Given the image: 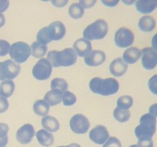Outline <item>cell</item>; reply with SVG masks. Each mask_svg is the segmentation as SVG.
<instances>
[{"instance_id":"42","label":"cell","mask_w":157,"mask_h":147,"mask_svg":"<svg viewBox=\"0 0 157 147\" xmlns=\"http://www.w3.org/2000/svg\"><path fill=\"white\" fill-rule=\"evenodd\" d=\"M157 109H156V104H153V105L151 106V107H150V114L152 115L153 116H154V117L156 118L157 116Z\"/></svg>"},{"instance_id":"37","label":"cell","mask_w":157,"mask_h":147,"mask_svg":"<svg viewBox=\"0 0 157 147\" xmlns=\"http://www.w3.org/2000/svg\"><path fill=\"white\" fill-rule=\"evenodd\" d=\"M96 0H81L78 2L80 5L84 9H90L96 4Z\"/></svg>"},{"instance_id":"18","label":"cell","mask_w":157,"mask_h":147,"mask_svg":"<svg viewBox=\"0 0 157 147\" xmlns=\"http://www.w3.org/2000/svg\"><path fill=\"white\" fill-rule=\"evenodd\" d=\"M135 6L138 12L141 14H149L154 11L157 7L156 0H138L135 2Z\"/></svg>"},{"instance_id":"32","label":"cell","mask_w":157,"mask_h":147,"mask_svg":"<svg viewBox=\"0 0 157 147\" xmlns=\"http://www.w3.org/2000/svg\"><path fill=\"white\" fill-rule=\"evenodd\" d=\"M61 101H62L64 106L70 107V106L74 105L77 102V97L73 93L68 91V90H66L63 93Z\"/></svg>"},{"instance_id":"23","label":"cell","mask_w":157,"mask_h":147,"mask_svg":"<svg viewBox=\"0 0 157 147\" xmlns=\"http://www.w3.org/2000/svg\"><path fill=\"white\" fill-rule=\"evenodd\" d=\"M15 85L13 81L7 80L0 84V96L7 98L12 96L15 91Z\"/></svg>"},{"instance_id":"44","label":"cell","mask_w":157,"mask_h":147,"mask_svg":"<svg viewBox=\"0 0 157 147\" xmlns=\"http://www.w3.org/2000/svg\"><path fill=\"white\" fill-rule=\"evenodd\" d=\"M58 147H81L79 144L78 143H71L69 145L64 146V145H61V146H58Z\"/></svg>"},{"instance_id":"30","label":"cell","mask_w":157,"mask_h":147,"mask_svg":"<svg viewBox=\"0 0 157 147\" xmlns=\"http://www.w3.org/2000/svg\"><path fill=\"white\" fill-rule=\"evenodd\" d=\"M36 39L37 42L43 44V45H47L48 44H49L52 41L50 37H49L47 27L42 28L38 31L36 35Z\"/></svg>"},{"instance_id":"4","label":"cell","mask_w":157,"mask_h":147,"mask_svg":"<svg viewBox=\"0 0 157 147\" xmlns=\"http://www.w3.org/2000/svg\"><path fill=\"white\" fill-rule=\"evenodd\" d=\"M109 27L107 21L104 19H98L88 24L83 32V37L87 41L101 40L108 33Z\"/></svg>"},{"instance_id":"41","label":"cell","mask_w":157,"mask_h":147,"mask_svg":"<svg viewBox=\"0 0 157 147\" xmlns=\"http://www.w3.org/2000/svg\"><path fill=\"white\" fill-rule=\"evenodd\" d=\"M101 3L104 4V6H107V7H110V8H113L115 7L119 3V1H113V0H110V1H101Z\"/></svg>"},{"instance_id":"43","label":"cell","mask_w":157,"mask_h":147,"mask_svg":"<svg viewBox=\"0 0 157 147\" xmlns=\"http://www.w3.org/2000/svg\"><path fill=\"white\" fill-rule=\"evenodd\" d=\"M6 23V18L2 13H0V28L3 27Z\"/></svg>"},{"instance_id":"1","label":"cell","mask_w":157,"mask_h":147,"mask_svg":"<svg viewBox=\"0 0 157 147\" xmlns=\"http://www.w3.org/2000/svg\"><path fill=\"white\" fill-rule=\"evenodd\" d=\"M89 88L95 94L101 96H111L116 94L120 88V84L113 77H94L89 83Z\"/></svg>"},{"instance_id":"33","label":"cell","mask_w":157,"mask_h":147,"mask_svg":"<svg viewBox=\"0 0 157 147\" xmlns=\"http://www.w3.org/2000/svg\"><path fill=\"white\" fill-rule=\"evenodd\" d=\"M103 147H122V144L117 138L112 136V137H109Z\"/></svg>"},{"instance_id":"6","label":"cell","mask_w":157,"mask_h":147,"mask_svg":"<svg viewBox=\"0 0 157 147\" xmlns=\"http://www.w3.org/2000/svg\"><path fill=\"white\" fill-rule=\"evenodd\" d=\"M21 67L12 60H6L0 62V81H7L16 77L20 73Z\"/></svg>"},{"instance_id":"2","label":"cell","mask_w":157,"mask_h":147,"mask_svg":"<svg viewBox=\"0 0 157 147\" xmlns=\"http://www.w3.org/2000/svg\"><path fill=\"white\" fill-rule=\"evenodd\" d=\"M47 59L52 67H69L76 63L78 56L73 49L67 47L62 51H50L48 53Z\"/></svg>"},{"instance_id":"22","label":"cell","mask_w":157,"mask_h":147,"mask_svg":"<svg viewBox=\"0 0 157 147\" xmlns=\"http://www.w3.org/2000/svg\"><path fill=\"white\" fill-rule=\"evenodd\" d=\"M37 140L40 145L44 147H49L54 143L55 138L54 136L49 132L44 130H40L35 133Z\"/></svg>"},{"instance_id":"9","label":"cell","mask_w":157,"mask_h":147,"mask_svg":"<svg viewBox=\"0 0 157 147\" xmlns=\"http://www.w3.org/2000/svg\"><path fill=\"white\" fill-rule=\"evenodd\" d=\"M90 121L81 113L74 115L70 119V128L76 134H84L90 129Z\"/></svg>"},{"instance_id":"19","label":"cell","mask_w":157,"mask_h":147,"mask_svg":"<svg viewBox=\"0 0 157 147\" xmlns=\"http://www.w3.org/2000/svg\"><path fill=\"white\" fill-rule=\"evenodd\" d=\"M41 126L44 130L51 133H55L60 129V123L58 119L50 115H46L41 119Z\"/></svg>"},{"instance_id":"36","label":"cell","mask_w":157,"mask_h":147,"mask_svg":"<svg viewBox=\"0 0 157 147\" xmlns=\"http://www.w3.org/2000/svg\"><path fill=\"white\" fill-rule=\"evenodd\" d=\"M9 103L7 98L0 96V113H3L9 109Z\"/></svg>"},{"instance_id":"13","label":"cell","mask_w":157,"mask_h":147,"mask_svg":"<svg viewBox=\"0 0 157 147\" xmlns=\"http://www.w3.org/2000/svg\"><path fill=\"white\" fill-rule=\"evenodd\" d=\"M49 37L52 41L61 40L66 34V28L61 21H55L47 26Z\"/></svg>"},{"instance_id":"14","label":"cell","mask_w":157,"mask_h":147,"mask_svg":"<svg viewBox=\"0 0 157 147\" xmlns=\"http://www.w3.org/2000/svg\"><path fill=\"white\" fill-rule=\"evenodd\" d=\"M106 61V54L101 50L92 51L84 57V63L90 67H97L104 64Z\"/></svg>"},{"instance_id":"45","label":"cell","mask_w":157,"mask_h":147,"mask_svg":"<svg viewBox=\"0 0 157 147\" xmlns=\"http://www.w3.org/2000/svg\"><path fill=\"white\" fill-rule=\"evenodd\" d=\"M122 2L124 3V4H127V5H131V4H133V3H135V1H133V0H131V1H127V2L123 0Z\"/></svg>"},{"instance_id":"31","label":"cell","mask_w":157,"mask_h":147,"mask_svg":"<svg viewBox=\"0 0 157 147\" xmlns=\"http://www.w3.org/2000/svg\"><path fill=\"white\" fill-rule=\"evenodd\" d=\"M9 127L6 123H0V147H6L9 141L8 133Z\"/></svg>"},{"instance_id":"28","label":"cell","mask_w":157,"mask_h":147,"mask_svg":"<svg viewBox=\"0 0 157 147\" xmlns=\"http://www.w3.org/2000/svg\"><path fill=\"white\" fill-rule=\"evenodd\" d=\"M133 105V99L130 95H123L118 98L117 106L123 110H129Z\"/></svg>"},{"instance_id":"46","label":"cell","mask_w":157,"mask_h":147,"mask_svg":"<svg viewBox=\"0 0 157 147\" xmlns=\"http://www.w3.org/2000/svg\"><path fill=\"white\" fill-rule=\"evenodd\" d=\"M129 147H137V145H130Z\"/></svg>"},{"instance_id":"5","label":"cell","mask_w":157,"mask_h":147,"mask_svg":"<svg viewBox=\"0 0 157 147\" xmlns=\"http://www.w3.org/2000/svg\"><path fill=\"white\" fill-rule=\"evenodd\" d=\"M9 55L14 62L21 64L27 61L31 55V47L26 42L17 41L10 46Z\"/></svg>"},{"instance_id":"8","label":"cell","mask_w":157,"mask_h":147,"mask_svg":"<svg viewBox=\"0 0 157 147\" xmlns=\"http://www.w3.org/2000/svg\"><path fill=\"white\" fill-rule=\"evenodd\" d=\"M114 41L118 47H128L131 46L134 41V34L127 28H120L115 32Z\"/></svg>"},{"instance_id":"12","label":"cell","mask_w":157,"mask_h":147,"mask_svg":"<svg viewBox=\"0 0 157 147\" xmlns=\"http://www.w3.org/2000/svg\"><path fill=\"white\" fill-rule=\"evenodd\" d=\"M109 132L104 126L98 125L91 129L89 133V138L95 144L102 145L105 143L106 141L109 139Z\"/></svg>"},{"instance_id":"24","label":"cell","mask_w":157,"mask_h":147,"mask_svg":"<svg viewBox=\"0 0 157 147\" xmlns=\"http://www.w3.org/2000/svg\"><path fill=\"white\" fill-rule=\"evenodd\" d=\"M32 108L35 114L40 116H44L48 113L50 106L44 100H38L34 103Z\"/></svg>"},{"instance_id":"17","label":"cell","mask_w":157,"mask_h":147,"mask_svg":"<svg viewBox=\"0 0 157 147\" xmlns=\"http://www.w3.org/2000/svg\"><path fill=\"white\" fill-rule=\"evenodd\" d=\"M141 57V51L136 47H130L123 53L122 60L127 64H133L137 62Z\"/></svg>"},{"instance_id":"26","label":"cell","mask_w":157,"mask_h":147,"mask_svg":"<svg viewBox=\"0 0 157 147\" xmlns=\"http://www.w3.org/2000/svg\"><path fill=\"white\" fill-rule=\"evenodd\" d=\"M68 14L71 18L79 19L84 15V9L78 2L72 3L68 8Z\"/></svg>"},{"instance_id":"39","label":"cell","mask_w":157,"mask_h":147,"mask_svg":"<svg viewBox=\"0 0 157 147\" xmlns=\"http://www.w3.org/2000/svg\"><path fill=\"white\" fill-rule=\"evenodd\" d=\"M67 2H68L67 0H60V1H58V0H55V1L51 2V3H52L54 6H55V7L57 8H63L64 6H65L67 4Z\"/></svg>"},{"instance_id":"35","label":"cell","mask_w":157,"mask_h":147,"mask_svg":"<svg viewBox=\"0 0 157 147\" xmlns=\"http://www.w3.org/2000/svg\"><path fill=\"white\" fill-rule=\"evenodd\" d=\"M156 74L153 75L148 81V87L149 90L151 91L154 95L157 94V90H156Z\"/></svg>"},{"instance_id":"34","label":"cell","mask_w":157,"mask_h":147,"mask_svg":"<svg viewBox=\"0 0 157 147\" xmlns=\"http://www.w3.org/2000/svg\"><path fill=\"white\" fill-rule=\"evenodd\" d=\"M10 44L6 40L0 39V57L6 56L10 49Z\"/></svg>"},{"instance_id":"15","label":"cell","mask_w":157,"mask_h":147,"mask_svg":"<svg viewBox=\"0 0 157 147\" xmlns=\"http://www.w3.org/2000/svg\"><path fill=\"white\" fill-rule=\"evenodd\" d=\"M73 50L75 51L77 56L81 58L86 57L92 51L91 43L84 38H78L73 44Z\"/></svg>"},{"instance_id":"27","label":"cell","mask_w":157,"mask_h":147,"mask_svg":"<svg viewBox=\"0 0 157 147\" xmlns=\"http://www.w3.org/2000/svg\"><path fill=\"white\" fill-rule=\"evenodd\" d=\"M113 117L116 120L120 123H125L129 120L130 118V112L129 110H123V109L116 107L113 112Z\"/></svg>"},{"instance_id":"25","label":"cell","mask_w":157,"mask_h":147,"mask_svg":"<svg viewBox=\"0 0 157 147\" xmlns=\"http://www.w3.org/2000/svg\"><path fill=\"white\" fill-rule=\"evenodd\" d=\"M30 47L31 54L35 58H43V57L47 53V46L39 44L37 41H35V42L32 43Z\"/></svg>"},{"instance_id":"29","label":"cell","mask_w":157,"mask_h":147,"mask_svg":"<svg viewBox=\"0 0 157 147\" xmlns=\"http://www.w3.org/2000/svg\"><path fill=\"white\" fill-rule=\"evenodd\" d=\"M67 88H68V84L64 78L55 77L51 81V89L52 90L55 89V90H59L61 91L64 92L67 90Z\"/></svg>"},{"instance_id":"16","label":"cell","mask_w":157,"mask_h":147,"mask_svg":"<svg viewBox=\"0 0 157 147\" xmlns=\"http://www.w3.org/2000/svg\"><path fill=\"white\" fill-rule=\"evenodd\" d=\"M110 74L116 77H120L125 74L128 70V65L123 61L121 58H117L111 61L109 66Z\"/></svg>"},{"instance_id":"7","label":"cell","mask_w":157,"mask_h":147,"mask_svg":"<svg viewBox=\"0 0 157 147\" xmlns=\"http://www.w3.org/2000/svg\"><path fill=\"white\" fill-rule=\"evenodd\" d=\"M52 68L47 58H41L32 68V75L38 81H45L51 77Z\"/></svg>"},{"instance_id":"21","label":"cell","mask_w":157,"mask_h":147,"mask_svg":"<svg viewBox=\"0 0 157 147\" xmlns=\"http://www.w3.org/2000/svg\"><path fill=\"white\" fill-rule=\"evenodd\" d=\"M156 27V20L151 16L144 15L138 21V28L144 32H150Z\"/></svg>"},{"instance_id":"20","label":"cell","mask_w":157,"mask_h":147,"mask_svg":"<svg viewBox=\"0 0 157 147\" xmlns=\"http://www.w3.org/2000/svg\"><path fill=\"white\" fill-rule=\"evenodd\" d=\"M64 92L61 91L59 90H49L48 92L45 93L44 96V100L48 104L49 106H56L61 102L62 100V94Z\"/></svg>"},{"instance_id":"3","label":"cell","mask_w":157,"mask_h":147,"mask_svg":"<svg viewBox=\"0 0 157 147\" xmlns=\"http://www.w3.org/2000/svg\"><path fill=\"white\" fill-rule=\"evenodd\" d=\"M156 118L150 113L144 114L140 119V124L135 128V135L138 140L151 139L156 133Z\"/></svg>"},{"instance_id":"11","label":"cell","mask_w":157,"mask_h":147,"mask_svg":"<svg viewBox=\"0 0 157 147\" xmlns=\"http://www.w3.org/2000/svg\"><path fill=\"white\" fill-rule=\"evenodd\" d=\"M35 135V130L32 124L26 123L20 127L16 133V139L19 143L25 145L32 142Z\"/></svg>"},{"instance_id":"38","label":"cell","mask_w":157,"mask_h":147,"mask_svg":"<svg viewBox=\"0 0 157 147\" xmlns=\"http://www.w3.org/2000/svg\"><path fill=\"white\" fill-rule=\"evenodd\" d=\"M137 147H153V142L151 139H145V140H138Z\"/></svg>"},{"instance_id":"40","label":"cell","mask_w":157,"mask_h":147,"mask_svg":"<svg viewBox=\"0 0 157 147\" xmlns=\"http://www.w3.org/2000/svg\"><path fill=\"white\" fill-rule=\"evenodd\" d=\"M9 6V1L8 0H0V13H2L8 9Z\"/></svg>"},{"instance_id":"10","label":"cell","mask_w":157,"mask_h":147,"mask_svg":"<svg viewBox=\"0 0 157 147\" xmlns=\"http://www.w3.org/2000/svg\"><path fill=\"white\" fill-rule=\"evenodd\" d=\"M141 51V63L144 69L151 70L155 69L157 64L156 50L153 47H145Z\"/></svg>"}]
</instances>
